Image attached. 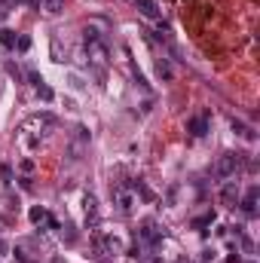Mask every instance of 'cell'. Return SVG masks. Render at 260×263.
I'll return each instance as SVG.
<instances>
[{"label": "cell", "instance_id": "1", "mask_svg": "<svg viewBox=\"0 0 260 263\" xmlns=\"http://www.w3.org/2000/svg\"><path fill=\"white\" fill-rule=\"evenodd\" d=\"M245 165V153H220L217 156V162H214V169H211V174L214 178H220V181H227V178H233V174L239 171Z\"/></svg>", "mask_w": 260, "mask_h": 263}, {"label": "cell", "instance_id": "2", "mask_svg": "<svg viewBox=\"0 0 260 263\" xmlns=\"http://www.w3.org/2000/svg\"><path fill=\"white\" fill-rule=\"evenodd\" d=\"M162 239H166V230H162L156 220H144L141 223V230H138V245L141 248H156Z\"/></svg>", "mask_w": 260, "mask_h": 263}, {"label": "cell", "instance_id": "3", "mask_svg": "<svg viewBox=\"0 0 260 263\" xmlns=\"http://www.w3.org/2000/svg\"><path fill=\"white\" fill-rule=\"evenodd\" d=\"M86 55H89V64L98 67V71H104V67H107V62H110V52H107V43H104V40L86 43Z\"/></svg>", "mask_w": 260, "mask_h": 263}, {"label": "cell", "instance_id": "4", "mask_svg": "<svg viewBox=\"0 0 260 263\" xmlns=\"http://www.w3.org/2000/svg\"><path fill=\"white\" fill-rule=\"evenodd\" d=\"M95 251L101 257H113V254H122V242L110 232H95Z\"/></svg>", "mask_w": 260, "mask_h": 263}, {"label": "cell", "instance_id": "5", "mask_svg": "<svg viewBox=\"0 0 260 263\" xmlns=\"http://www.w3.org/2000/svg\"><path fill=\"white\" fill-rule=\"evenodd\" d=\"M113 202H117L120 214H132V208H135V193L126 190V187H117V190H113Z\"/></svg>", "mask_w": 260, "mask_h": 263}, {"label": "cell", "instance_id": "6", "mask_svg": "<svg viewBox=\"0 0 260 263\" xmlns=\"http://www.w3.org/2000/svg\"><path fill=\"white\" fill-rule=\"evenodd\" d=\"M208 110L205 113H199V116H190V120H187V132L190 135H193V138H205V135H208Z\"/></svg>", "mask_w": 260, "mask_h": 263}, {"label": "cell", "instance_id": "7", "mask_svg": "<svg viewBox=\"0 0 260 263\" xmlns=\"http://www.w3.org/2000/svg\"><path fill=\"white\" fill-rule=\"evenodd\" d=\"M257 199H260V190H257V187H248V190H245V196L239 199L236 205L242 208L248 217H254V214H257Z\"/></svg>", "mask_w": 260, "mask_h": 263}, {"label": "cell", "instance_id": "8", "mask_svg": "<svg viewBox=\"0 0 260 263\" xmlns=\"http://www.w3.org/2000/svg\"><path fill=\"white\" fill-rule=\"evenodd\" d=\"M229 129H233V135L245 138L248 144H254V141H257V129H254V125H248L245 120H236V116H233V120H229Z\"/></svg>", "mask_w": 260, "mask_h": 263}, {"label": "cell", "instance_id": "9", "mask_svg": "<svg viewBox=\"0 0 260 263\" xmlns=\"http://www.w3.org/2000/svg\"><path fill=\"white\" fill-rule=\"evenodd\" d=\"M83 205H86V227H98V199L92 193H86Z\"/></svg>", "mask_w": 260, "mask_h": 263}, {"label": "cell", "instance_id": "10", "mask_svg": "<svg viewBox=\"0 0 260 263\" xmlns=\"http://www.w3.org/2000/svg\"><path fill=\"white\" fill-rule=\"evenodd\" d=\"M220 202H224V205H236L239 202V184L236 181H227L224 187H220Z\"/></svg>", "mask_w": 260, "mask_h": 263}, {"label": "cell", "instance_id": "11", "mask_svg": "<svg viewBox=\"0 0 260 263\" xmlns=\"http://www.w3.org/2000/svg\"><path fill=\"white\" fill-rule=\"evenodd\" d=\"M135 6L141 9V15H147V18H153V22H159L162 18V13H159V6H156V0H135Z\"/></svg>", "mask_w": 260, "mask_h": 263}, {"label": "cell", "instance_id": "12", "mask_svg": "<svg viewBox=\"0 0 260 263\" xmlns=\"http://www.w3.org/2000/svg\"><path fill=\"white\" fill-rule=\"evenodd\" d=\"M156 74H159L162 83H171V80H175V71H171V64L166 62V58H156Z\"/></svg>", "mask_w": 260, "mask_h": 263}, {"label": "cell", "instance_id": "13", "mask_svg": "<svg viewBox=\"0 0 260 263\" xmlns=\"http://www.w3.org/2000/svg\"><path fill=\"white\" fill-rule=\"evenodd\" d=\"M132 193H135V196H141L144 202H153V199H156V196H153V193H150V187H147V184H144V181H132V187H129Z\"/></svg>", "mask_w": 260, "mask_h": 263}, {"label": "cell", "instance_id": "14", "mask_svg": "<svg viewBox=\"0 0 260 263\" xmlns=\"http://www.w3.org/2000/svg\"><path fill=\"white\" fill-rule=\"evenodd\" d=\"M28 217H31L34 227H40V223H46V217H49V211H46L43 205H34L31 211H28Z\"/></svg>", "mask_w": 260, "mask_h": 263}, {"label": "cell", "instance_id": "15", "mask_svg": "<svg viewBox=\"0 0 260 263\" xmlns=\"http://www.w3.org/2000/svg\"><path fill=\"white\" fill-rule=\"evenodd\" d=\"M74 141H76V147H83V144H89V141H92L89 129H86V125H76V129H74Z\"/></svg>", "mask_w": 260, "mask_h": 263}, {"label": "cell", "instance_id": "16", "mask_svg": "<svg viewBox=\"0 0 260 263\" xmlns=\"http://www.w3.org/2000/svg\"><path fill=\"white\" fill-rule=\"evenodd\" d=\"M0 46H6V49H15V31H9V28H0Z\"/></svg>", "mask_w": 260, "mask_h": 263}, {"label": "cell", "instance_id": "17", "mask_svg": "<svg viewBox=\"0 0 260 263\" xmlns=\"http://www.w3.org/2000/svg\"><path fill=\"white\" fill-rule=\"evenodd\" d=\"M214 220H217V214H214V211H205V214H199V217L193 220V227H196V230H202V227H211Z\"/></svg>", "mask_w": 260, "mask_h": 263}, {"label": "cell", "instance_id": "18", "mask_svg": "<svg viewBox=\"0 0 260 263\" xmlns=\"http://www.w3.org/2000/svg\"><path fill=\"white\" fill-rule=\"evenodd\" d=\"M43 9H46L49 15H59L61 9H64V0H43Z\"/></svg>", "mask_w": 260, "mask_h": 263}, {"label": "cell", "instance_id": "19", "mask_svg": "<svg viewBox=\"0 0 260 263\" xmlns=\"http://www.w3.org/2000/svg\"><path fill=\"white\" fill-rule=\"evenodd\" d=\"M67 52H61V40H59V34L52 37V62H64Z\"/></svg>", "mask_w": 260, "mask_h": 263}, {"label": "cell", "instance_id": "20", "mask_svg": "<svg viewBox=\"0 0 260 263\" xmlns=\"http://www.w3.org/2000/svg\"><path fill=\"white\" fill-rule=\"evenodd\" d=\"M25 80L31 83L34 89H37V86H43V77H40V71H34V67H28V71H25Z\"/></svg>", "mask_w": 260, "mask_h": 263}, {"label": "cell", "instance_id": "21", "mask_svg": "<svg viewBox=\"0 0 260 263\" xmlns=\"http://www.w3.org/2000/svg\"><path fill=\"white\" fill-rule=\"evenodd\" d=\"M129 67H132V80H135V83H138V86H141V89H150V83H147V80H144V74L138 71V67H135V62H129Z\"/></svg>", "mask_w": 260, "mask_h": 263}, {"label": "cell", "instance_id": "22", "mask_svg": "<svg viewBox=\"0 0 260 263\" xmlns=\"http://www.w3.org/2000/svg\"><path fill=\"white\" fill-rule=\"evenodd\" d=\"M15 49H18V52H28V49H31V37H25V34L15 37Z\"/></svg>", "mask_w": 260, "mask_h": 263}, {"label": "cell", "instance_id": "23", "mask_svg": "<svg viewBox=\"0 0 260 263\" xmlns=\"http://www.w3.org/2000/svg\"><path fill=\"white\" fill-rule=\"evenodd\" d=\"M37 95H40L43 101H52V98H55V95H52V89H49L46 83H43V86H37Z\"/></svg>", "mask_w": 260, "mask_h": 263}, {"label": "cell", "instance_id": "24", "mask_svg": "<svg viewBox=\"0 0 260 263\" xmlns=\"http://www.w3.org/2000/svg\"><path fill=\"white\" fill-rule=\"evenodd\" d=\"M61 239L67 242V245H74V242H76V232H74V227H64V230H61Z\"/></svg>", "mask_w": 260, "mask_h": 263}, {"label": "cell", "instance_id": "25", "mask_svg": "<svg viewBox=\"0 0 260 263\" xmlns=\"http://www.w3.org/2000/svg\"><path fill=\"white\" fill-rule=\"evenodd\" d=\"M18 169H22L25 174H31L34 171V159H22V162H18Z\"/></svg>", "mask_w": 260, "mask_h": 263}, {"label": "cell", "instance_id": "26", "mask_svg": "<svg viewBox=\"0 0 260 263\" xmlns=\"http://www.w3.org/2000/svg\"><path fill=\"white\" fill-rule=\"evenodd\" d=\"M6 74H9V77H15V80H18V77H22V71H18V67H15L13 62H9V64H6Z\"/></svg>", "mask_w": 260, "mask_h": 263}, {"label": "cell", "instance_id": "27", "mask_svg": "<svg viewBox=\"0 0 260 263\" xmlns=\"http://www.w3.org/2000/svg\"><path fill=\"white\" fill-rule=\"evenodd\" d=\"M202 260H205V263H208V260H214V251L205 248V251H202Z\"/></svg>", "mask_w": 260, "mask_h": 263}, {"label": "cell", "instance_id": "28", "mask_svg": "<svg viewBox=\"0 0 260 263\" xmlns=\"http://www.w3.org/2000/svg\"><path fill=\"white\" fill-rule=\"evenodd\" d=\"M0 254H9V245H6L3 239H0Z\"/></svg>", "mask_w": 260, "mask_h": 263}, {"label": "cell", "instance_id": "29", "mask_svg": "<svg viewBox=\"0 0 260 263\" xmlns=\"http://www.w3.org/2000/svg\"><path fill=\"white\" fill-rule=\"evenodd\" d=\"M15 0H0V9H6V6H13Z\"/></svg>", "mask_w": 260, "mask_h": 263}, {"label": "cell", "instance_id": "30", "mask_svg": "<svg viewBox=\"0 0 260 263\" xmlns=\"http://www.w3.org/2000/svg\"><path fill=\"white\" fill-rule=\"evenodd\" d=\"M175 263H193V260H187V257H178V260H175Z\"/></svg>", "mask_w": 260, "mask_h": 263}, {"label": "cell", "instance_id": "31", "mask_svg": "<svg viewBox=\"0 0 260 263\" xmlns=\"http://www.w3.org/2000/svg\"><path fill=\"white\" fill-rule=\"evenodd\" d=\"M248 263H254V260H248Z\"/></svg>", "mask_w": 260, "mask_h": 263}]
</instances>
